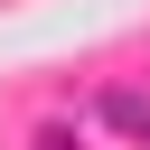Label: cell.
<instances>
[{"mask_svg":"<svg viewBox=\"0 0 150 150\" xmlns=\"http://www.w3.org/2000/svg\"><path fill=\"white\" fill-rule=\"evenodd\" d=\"M103 112H112L122 131H141V141H150V103H141V94H103Z\"/></svg>","mask_w":150,"mask_h":150,"instance_id":"obj_1","label":"cell"},{"mask_svg":"<svg viewBox=\"0 0 150 150\" xmlns=\"http://www.w3.org/2000/svg\"><path fill=\"white\" fill-rule=\"evenodd\" d=\"M38 150H75V141H66V131H47V141H38Z\"/></svg>","mask_w":150,"mask_h":150,"instance_id":"obj_2","label":"cell"}]
</instances>
